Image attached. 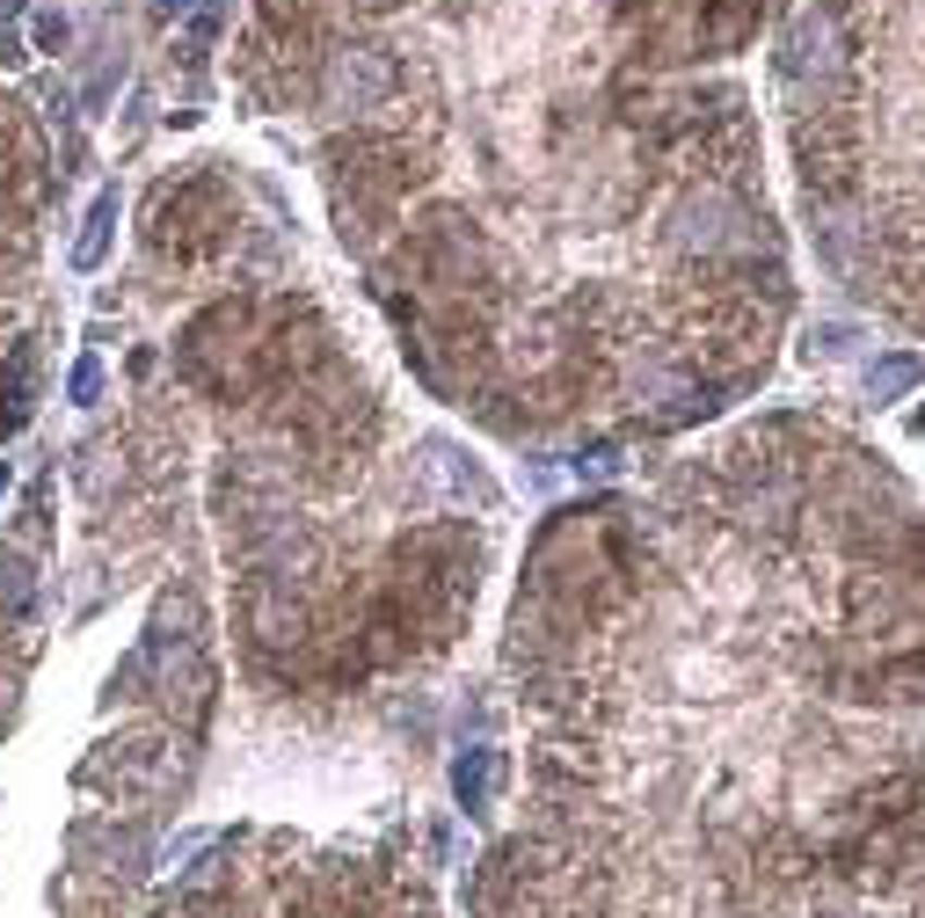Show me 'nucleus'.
<instances>
[{"instance_id":"obj_1","label":"nucleus","mask_w":925,"mask_h":918,"mask_svg":"<svg viewBox=\"0 0 925 918\" xmlns=\"http://www.w3.org/2000/svg\"><path fill=\"white\" fill-rule=\"evenodd\" d=\"M110 226H117V190H102V197H96V212H88V234H80V248H74V263H80V270H96V263H102V241H110Z\"/></svg>"},{"instance_id":"obj_2","label":"nucleus","mask_w":925,"mask_h":918,"mask_svg":"<svg viewBox=\"0 0 925 918\" xmlns=\"http://www.w3.org/2000/svg\"><path fill=\"white\" fill-rule=\"evenodd\" d=\"M911 380H918V358H889V364H875V380H867V387H875V394H903Z\"/></svg>"}]
</instances>
